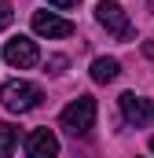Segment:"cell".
<instances>
[{
  "instance_id": "6da1fadb",
  "label": "cell",
  "mask_w": 154,
  "mask_h": 158,
  "mask_svg": "<svg viewBox=\"0 0 154 158\" xmlns=\"http://www.w3.org/2000/svg\"><path fill=\"white\" fill-rule=\"evenodd\" d=\"M0 103L11 110V114H26L40 103V88L33 81H4L0 85Z\"/></svg>"
},
{
  "instance_id": "7a4b0ae2",
  "label": "cell",
  "mask_w": 154,
  "mask_h": 158,
  "mask_svg": "<svg viewBox=\"0 0 154 158\" xmlns=\"http://www.w3.org/2000/svg\"><path fill=\"white\" fill-rule=\"evenodd\" d=\"M95 22L107 30V33H114L117 40H132V22H128V15H125V7L117 4V0H99L95 4Z\"/></svg>"
},
{
  "instance_id": "3957f363",
  "label": "cell",
  "mask_w": 154,
  "mask_h": 158,
  "mask_svg": "<svg viewBox=\"0 0 154 158\" xmlns=\"http://www.w3.org/2000/svg\"><path fill=\"white\" fill-rule=\"evenodd\" d=\"M63 129L70 132V136H84L92 125H95V99L92 96H77L74 103L63 110Z\"/></svg>"
},
{
  "instance_id": "277c9868",
  "label": "cell",
  "mask_w": 154,
  "mask_h": 158,
  "mask_svg": "<svg viewBox=\"0 0 154 158\" xmlns=\"http://www.w3.org/2000/svg\"><path fill=\"white\" fill-rule=\"evenodd\" d=\"M117 107H121L125 121L136 125V129H143V125L154 121V103L143 99V96H136V92H121V96H117Z\"/></svg>"
},
{
  "instance_id": "5b68a950",
  "label": "cell",
  "mask_w": 154,
  "mask_h": 158,
  "mask_svg": "<svg viewBox=\"0 0 154 158\" xmlns=\"http://www.w3.org/2000/svg\"><path fill=\"white\" fill-rule=\"evenodd\" d=\"M4 59H7L15 70H30V66H37V59H40L37 40H30V37H15V40H7Z\"/></svg>"
},
{
  "instance_id": "8992f818",
  "label": "cell",
  "mask_w": 154,
  "mask_h": 158,
  "mask_svg": "<svg viewBox=\"0 0 154 158\" xmlns=\"http://www.w3.org/2000/svg\"><path fill=\"white\" fill-rule=\"evenodd\" d=\"M33 33L48 40H59V37H70L74 33V22L70 19H63V15H55V11H37L33 15Z\"/></svg>"
},
{
  "instance_id": "52a82bcc",
  "label": "cell",
  "mask_w": 154,
  "mask_h": 158,
  "mask_svg": "<svg viewBox=\"0 0 154 158\" xmlns=\"http://www.w3.org/2000/svg\"><path fill=\"white\" fill-rule=\"evenodd\" d=\"M26 158H59V136L51 129H33L26 136Z\"/></svg>"
},
{
  "instance_id": "ba28073f",
  "label": "cell",
  "mask_w": 154,
  "mask_h": 158,
  "mask_svg": "<svg viewBox=\"0 0 154 158\" xmlns=\"http://www.w3.org/2000/svg\"><path fill=\"white\" fill-rule=\"evenodd\" d=\"M117 74H121V63H117V59H107V55H103V59L92 63V81H95V85H110Z\"/></svg>"
},
{
  "instance_id": "9c48e42d",
  "label": "cell",
  "mask_w": 154,
  "mask_h": 158,
  "mask_svg": "<svg viewBox=\"0 0 154 158\" xmlns=\"http://www.w3.org/2000/svg\"><path fill=\"white\" fill-rule=\"evenodd\" d=\"M15 143H18V129L7 125V121H0V158H11Z\"/></svg>"
},
{
  "instance_id": "30bf717a",
  "label": "cell",
  "mask_w": 154,
  "mask_h": 158,
  "mask_svg": "<svg viewBox=\"0 0 154 158\" xmlns=\"http://www.w3.org/2000/svg\"><path fill=\"white\" fill-rule=\"evenodd\" d=\"M11 19H15L11 0H0V30H7V26H11Z\"/></svg>"
},
{
  "instance_id": "8fae6325",
  "label": "cell",
  "mask_w": 154,
  "mask_h": 158,
  "mask_svg": "<svg viewBox=\"0 0 154 158\" xmlns=\"http://www.w3.org/2000/svg\"><path fill=\"white\" fill-rule=\"evenodd\" d=\"M48 66H51V74H63V66H66V59H63V55H51V63H48Z\"/></svg>"
},
{
  "instance_id": "7c38bea8",
  "label": "cell",
  "mask_w": 154,
  "mask_h": 158,
  "mask_svg": "<svg viewBox=\"0 0 154 158\" xmlns=\"http://www.w3.org/2000/svg\"><path fill=\"white\" fill-rule=\"evenodd\" d=\"M48 4H51V7H63V11H66V7H77V0H48Z\"/></svg>"
},
{
  "instance_id": "4fadbf2b",
  "label": "cell",
  "mask_w": 154,
  "mask_h": 158,
  "mask_svg": "<svg viewBox=\"0 0 154 158\" xmlns=\"http://www.w3.org/2000/svg\"><path fill=\"white\" fill-rule=\"evenodd\" d=\"M151 151H154V136H151Z\"/></svg>"
}]
</instances>
